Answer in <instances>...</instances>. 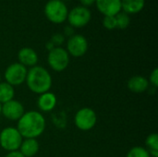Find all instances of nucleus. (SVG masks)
Masks as SVG:
<instances>
[{
  "mask_svg": "<svg viewBox=\"0 0 158 157\" xmlns=\"http://www.w3.org/2000/svg\"><path fill=\"white\" fill-rule=\"evenodd\" d=\"M80 2L81 3V6H91L92 5H94L95 3V0H80Z\"/></svg>",
  "mask_w": 158,
  "mask_h": 157,
  "instance_id": "393cba45",
  "label": "nucleus"
},
{
  "mask_svg": "<svg viewBox=\"0 0 158 157\" xmlns=\"http://www.w3.org/2000/svg\"><path fill=\"white\" fill-rule=\"evenodd\" d=\"M149 83H151L154 87H157L158 86V69L155 68L151 74H150V81Z\"/></svg>",
  "mask_w": 158,
  "mask_h": 157,
  "instance_id": "5701e85b",
  "label": "nucleus"
},
{
  "mask_svg": "<svg viewBox=\"0 0 158 157\" xmlns=\"http://www.w3.org/2000/svg\"><path fill=\"white\" fill-rule=\"evenodd\" d=\"M145 145L151 157H158V136L156 133H152L146 138Z\"/></svg>",
  "mask_w": 158,
  "mask_h": 157,
  "instance_id": "a211bd4d",
  "label": "nucleus"
},
{
  "mask_svg": "<svg viewBox=\"0 0 158 157\" xmlns=\"http://www.w3.org/2000/svg\"><path fill=\"white\" fill-rule=\"evenodd\" d=\"M97 116L95 112L90 107H83L80 109L74 117L75 126L83 131L92 130L95 126Z\"/></svg>",
  "mask_w": 158,
  "mask_h": 157,
  "instance_id": "423d86ee",
  "label": "nucleus"
},
{
  "mask_svg": "<svg viewBox=\"0 0 158 157\" xmlns=\"http://www.w3.org/2000/svg\"><path fill=\"white\" fill-rule=\"evenodd\" d=\"M47 62L52 69L60 72L68 68L69 64V55L66 49L60 46H56L49 51Z\"/></svg>",
  "mask_w": 158,
  "mask_h": 157,
  "instance_id": "39448f33",
  "label": "nucleus"
},
{
  "mask_svg": "<svg viewBox=\"0 0 158 157\" xmlns=\"http://www.w3.org/2000/svg\"><path fill=\"white\" fill-rule=\"evenodd\" d=\"M17 130L25 139H36L45 130V119L37 111H28L18 120Z\"/></svg>",
  "mask_w": 158,
  "mask_h": 157,
  "instance_id": "f257e3e1",
  "label": "nucleus"
},
{
  "mask_svg": "<svg viewBox=\"0 0 158 157\" xmlns=\"http://www.w3.org/2000/svg\"><path fill=\"white\" fill-rule=\"evenodd\" d=\"M44 12L49 21L60 24L67 20L69 9L62 0H49L44 6Z\"/></svg>",
  "mask_w": 158,
  "mask_h": 157,
  "instance_id": "7ed1b4c3",
  "label": "nucleus"
},
{
  "mask_svg": "<svg viewBox=\"0 0 158 157\" xmlns=\"http://www.w3.org/2000/svg\"><path fill=\"white\" fill-rule=\"evenodd\" d=\"M15 95L14 87L7 82H0V103L3 105L10 100H13Z\"/></svg>",
  "mask_w": 158,
  "mask_h": 157,
  "instance_id": "f3484780",
  "label": "nucleus"
},
{
  "mask_svg": "<svg viewBox=\"0 0 158 157\" xmlns=\"http://www.w3.org/2000/svg\"><path fill=\"white\" fill-rule=\"evenodd\" d=\"M126 157H151L148 151L142 146H135L131 148Z\"/></svg>",
  "mask_w": 158,
  "mask_h": 157,
  "instance_id": "aec40b11",
  "label": "nucleus"
},
{
  "mask_svg": "<svg viewBox=\"0 0 158 157\" xmlns=\"http://www.w3.org/2000/svg\"><path fill=\"white\" fill-rule=\"evenodd\" d=\"M0 82H1V74H0Z\"/></svg>",
  "mask_w": 158,
  "mask_h": 157,
  "instance_id": "c85d7f7f",
  "label": "nucleus"
},
{
  "mask_svg": "<svg viewBox=\"0 0 158 157\" xmlns=\"http://www.w3.org/2000/svg\"><path fill=\"white\" fill-rule=\"evenodd\" d=\"M19 63L24 67H34L38 62V55L31 47H23L18 53Z\"/></svg>",
  "mask_w": 158,
  "mask_h": 157,
  "instance_id": "f8f14e48",
  "label": "nucleus"
},
{
  "mask_svg": "<svg viewBox=\"0 0 158 157\" xmlns=\"http://www.w3.org/2000/svg\"><path fill=\"white\" fill-rule=\"evenodd\" d=\"M145 6V0H121V10L128 15L141 12Z\"/></svg>",
  "mask_w": 158,
  "mask_h": 157,
  "instance_id": "dca6fc26",
  "label": "nucleus"
},
{
  "mask_svg": "<svg viewBox=\"0 0 158 157\" xmlns=\"http://www.w3.org/2000/svg\"><path fill=\"white\" fill-rule=\"evenodd\" d=\"M94 4L104 16H116L121 11V0H95Z\"/></svg>",
  "mask_w": 158,
  "mask_h": 157,
  "instance_id": "9b49d317",
  "label": "nucleus"
},
{
  "mask_svg": "<svg viewBox=\"0 0 158 157\" xmlns=\"http://www.w3.org/2000/svg\"><path fill=\"white\" fill-rule=\"evenodd\" d=\"M39 143L36 139H25L19 146V153L24 157H33L39 152Z\"/></svg>",
  "mask_w": 158,
  "mask_h": 157,
  "instance_id": "2eb2a0df",
  "label": "nucleus"
},
{
  "mask_svg": "<svg viewBox=\"0 0 158 157\" xmlns=\"http://www.w3.org/2000/svg\"><path fill=\"white\" fill-rule=\"evenodd\" d=\"M23 141L17 128L7 127L0 132V145L7 152H15L19 149Z\"/></svg>",
  "mask_w": 158,
  "mask_h": 157,
  "instance_id": "20e7f679",
  "label": "nucleus"
},
{
  "mask_svg": "<svg viewBox=\"0 0 158 157\" xmlns=\"http://www.w3.org/2000/svg\"><path fill=\"white\" fill-rule=\"evenodd\" d=\"M54 47H55V45H54V44H53V43H52L51 42H49L48 43H46V48H47V49H48L49 51H50L51 49H53Z\"/></svg>",
  "mask_w": 158,
  "mask_h": 157,
  "instance_id": "bb28decb",
  "label": "nucleus"
},
{
  "mask_svg": "<svg viewBox=\"0 0 158 157\" xmlns=\"http://www.w3.org/2000/svg\"><path fill=\"white\" fill-rule=\"evenodd\" d=\"M1 110H2V104L0 103V115H1Z\"/></svg>",
  "mask_w": 158,
  "mask_h": 157,
  "instance_id": "cd10ccee",
  "label": "nucleus"
},
{
  "mask_svg": "<svg viewBox=\"0 0 158 157\" xmlns=\"http://www.w3.org/2000/svg\"><path fill=\"white\" fill-rule=\"evenodd\" d=\"M92 19V13L90 9L83 6H78L73 7L68 14V21L73 28H82L86 26Z\"/></svg>",
  "mask_w": 158,
  "mask_h": 157,
  "instance_id": "0eeeda50",
  "label": "nucleus"
},
{
  "mask_svg": "<svg viewBox=\"0 0 158 157\" xmlns=\"http://www.w3.org/2000/svg\"><path fill=\"white\" fill-rule=\"evenodd\" d=\"M66 50L69 55L75 57H81L84 56L88 50V41L83 35L74 34L69 38Z\"/></svg>",
  "mask_w": 158,
  "mask_h": 157,
  "instance_id": "1a4fd4ad",
  "label": "nucleus"
},
{
  "mask_svg": "<svg viewBox=\"0 0 158 157\" xmlns=\"http://www.w3.org/2000/svg\"><path fill=\"white\" fill-rule=\"evenodd\" d=\"M38 107L43 112L52 111L56 105V97L51 92H46L40 94L37 101Z\"/></svg>",
  "mask_w": 158,
  "mask_h": 157,
  "instance_id": "ddd939ff",
  "label": "nucleus"
},
{
  "mask_svg": "<svg viewBox=\"0 0 158 157\" xmlns=\"http://www.w3.org/2000/svg\"><path fill=\"white\" fill-rule=\"evenodd\" d=\"M24 113L25 111L22 104L14 99L2 105L1 114H3V116L9 120L18 121Z\"/></svg>",
  "mask_w": 158,
  "mask_h": 157,
  "instance_id": "9d476101",
  "label": "nucleus"
},
{
  "mask_svg": "<svg viewBox=\"0 0 158 157\" xmlns=\"http://www.w3.org/2000/svg\"><path fill=\"white\" fill-rule=\"evenodd\" d=\"M64 40H65L64 35H62L61 33H56V34H54V35L52 36L50 42H51V43L55 45V47H56V46H59L61 43H63Z\"/></svg>",
  "mask_w": 158,
  "mask_h": 157,
  "instance_id": "4be33fe9",
  "label": "nucleus"
},
{
  "mask_svg": "<svg viewBox=\"0 0 158 157\" xmlns=\"http://www.w3.org/2000/svg\"><path fill=\"white\" fill-rule=\"evenodd\" d=\"M103 25L106 30L112 31L117 29V22L115 16H105L103 19Z\"/></svg>",
  "mask_w": 158,
  "mask_h": 157,
  "instance_id": "412c9836",
  "label": "nucleus"
},
{
  "mask_svg": "<svg viewBox=\"0 0 158 157\" xmlns=\"http://www.w3.org/2000/svg\"><path fill=\"white\" fill-rule=\"evenodd\" d=\"M27 68L20 63H13L9 65L5 70V80L6 82L12 86L21 85L26 81Z\"/></svg>",
  "mask_w": 158,
  "mask_h": 157,
  "instance_id": "6e6552de",
  "label": "nucleus"
},
{
  "mask_svg": "<svg viewBox=\"0 0 158 157\" xmlns=\"http://www.w3.org/2000/svg\"><path fill=\"white\" fill-rule=\"evenodd\" d=\"M149 87V81L140 75L131 77L128 81V88L131 92L135 93H141L145 92Z\"/></svg>",
  "mask_w": 158,
  "mask_h": 157,
  "instance_id": "4468645a",
  "label": "nucleus"
},
{
  "mask_svg": "<svg viewBox=\"0 0 158 157\" xmlns=\"http://www.w3.org/2000/svg\"><path fill=\"white\" fill-rule=\"evenodd\" d=\"M26 83L28 88L34 93L42 94L49 92L52 86V77L46 68L41 66L31 67L26 77Z\"/></svg>",
  "mask_w": 158,
  "mask_h": 157,
  "instance_id": "f03ea898",
  "label": "nucleus"
},
{
  "mask_svg": "<svg viewBox=\"0 0 158 157\" xmlns=\"http://www.w3.org/2000/svg\"><path fill=\"white\" fill-rule=\"evenodd\" d=\"M5 157H24L19 151H15V152H10L8 153Z\"/></svg>",
  "mask_w": 158,
  "mask_h": 157,
  "instance_id": "a878e982",
  "label": "nucleus"
},
{
  "mask_svg": "<svg viewBox=\"0 0 158 157\" xmlns=\"http://www.w3.org/2000/svg\"><path fill=\"white\" fill-rule=\"evenodd\" d=\"M115 18H116V22H117V29L125 30L129 27L131 23V19L127 13L120 11L115 16Z\"/></svg>",
  "mask_w": 158,
  "mask_h": 157,
  "instance_id": "6ab92c4d",
  "label": "nucleus"
},
{
  "mask_svg": "<svg viewBox=\"0 0 158 157\" xmlns=\"http://www.w3.org/2000/svg\"><path fill=\"white\" fill-rule=\"evenodd\" d=\"M64 34L69 36V37L74 35V28L71 27L70 25L69 26H66L65 29H64Z\"/></svg>",
  "mask_w": 158,
  "mask_h": 157,
  "instance_id": "b1692460",
  "label": "nucleus"
}]
</instances>
